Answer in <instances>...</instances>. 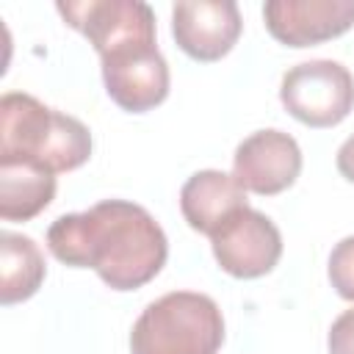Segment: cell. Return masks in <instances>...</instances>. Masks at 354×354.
<instances>
[{"instance_id": "cell-16", "label": "cell", "mask_w": 354, "mask_h": 354, "mask_svg": "<svg viewBox=\"0 0 354 354\" xmlns=\"http://www.w3.org/2000/svg\"><path fill=\"white\" fill-rule=\"evenodd\" d=\"M335 163H337V171H340L348 183H354V133L340 144Z\"/></svg>"}, {"instance_id": "cell-13", "label": "cell", "mask_w": 354, "mask_h": 354, "mask_svg": "<svg viewBox=\"0 0 354 354\" xmlns=\"http://www.w3.org/2000/svg\"><path fill=\"white\" fill-rule=\"evenodd\" d=\"M44 274L47 266L36 241L6 230L0 235V301L8 307L30 299L41 288Z\"/></svg>"}, {"instance_id": "cell-14", "label": "cell", "mask_w": 354, "mask_h": 354, "mask_svg": "<svg viewBox=\"0 0 354 354\" xmlns=\"http://www.w3.org/2000/svg\"><path fill=\"white\" fill-rule=\"evenodd\" d=\"M326 274H329V282L337 290V296L346 301H354V235L335 243V249L329 254Z\"/></svg>"}, {"instance_id": "cell-12", "label": "cell", "mask_w": 354, "mask_h": 354, "mask_svg": "<svg viewBox=\"0 0 354 354\" xmlns=\"http://www.w3.org/2000/svg\"><path fill=\"white\" fill-rule=\"evenodd\" d=\"M55 196V174L28 160H0V218L30 221Z\"/></svg>"}, {"instance_id": "cell-10", "label": "cell", "mask_w": 354, "mask_h": 354, "mask_svg": "<svg viewBox=\"0 0 354 354\" xmlns=\"http://www.w3.org/2000/svg\"><path fill=\"white\" fill-rule=\"evenodd\" d=\"M268 33L285 47H313L354 28V0H268Z\"/></svg>"}, {"instance_id": "cell-11", "label": "cell", "mask_w": 354, "mask_h": 354, "mask_svg": "<svg viewBox=\"0 0 354 354\" xmlns=\"http://www.w3.org/2000/svg\"><path fill=\"white\" fill-rule=\"evenodd\" d=\"M249 207L246 191L241 183L218 169H202L185 180L180 188V210L191 230L213 235L232 213Z\"/></svg>"}, {"instance_id": "cell-7", "label": "cell", "mask_w": 354, "mask_h": 354, "mask_svg": "<svg viewBox=\"0 0 354 354\" xmlns=\"http://www.w3.org/2000/svg\"><path fill=\"white\" fill-rule=\"evenodd\" d=\"M108 97L127 113H147L169 97V64L158 44H133L100 58Z\"/></svg>"}, {"instance_id": "cell-2", "label": "cell", "mask_w": 354, "mask_h": 354, "mask_svg": "<svg viewBox=\"0 0 354 354\" xmlns=\"http://www.w3.org/2000/svg\"><path fill=\"white\" fill-rule=\"evenodd\" d=\"M91 158L88 127L30 94L8 91L0 100V160H28L53 174L72 171Z\"/></svg>"}, {"instance_id": "cell-1", "label": "cell", "mask_w": 354, "mask_h": 354, "mask_svg": "<svg viewBox=\"0 0 354 354\" xmlns=\"http://www.w3.org/2000/svg\"><path fill=\"white\" fill-rule=\"evenodd\" d=\"M47 249L72 268H94L111 290L147 285L169 257L163 227L147 207L127 199H105L58 216L47 230Z\"/></svg>"}, {"instance_id": "cell-9", "label": "cell", "mask_w": 354, "mask_h": 354, "mask_svg": "<svg viewBox=\"0 0 354 354\" xmlns=\"http://www.w3.org/2000/svg\"><path fill=\"white\" fill-rule=\"evenodd\" d=\"M241 11L232 0H185L171 6V36L194 61L224 58L241 36Z\"/></svg>"}, {"instance_id": "cell-6", "label": "cell", "mask_w": 354, "mask_h": 354, "mask_svg": "<svg viewBox=\"0 0 354 354\" xmlns=\"http://www.w3.org/2000/svg\"><path fill=\"white\" fill-rule=\"evenodd\" d=\"M210 249L221 271L235 279H257L274 271L282 257V235L277 224L254 210L243 207L232 213L213 235Z\"/></svg>"}, {"instance_id": "cell-5", "label": "cell", "mask_w": 354, "mask_h": 354, "mask_svg": "<svg viewBox=\"0 0 354 354\" xmlns=\"http://www.w3.org/2000/svg\"><path fill=\"white\" fill-rule=\"evenodd\" d=\"M55 11L88 39L100 58L133 44H155V14L141 0H61Z\"/></svg>"}, {"instance_id": "cell-15", "label": "cell", "mask_w": 354, "mask_h": 354, "mask_svg": "<svg viewBox=\"0 0 354 354\" xmlns=\"http://www.w3.org/2000/svg\"><path fill=\"white\" fill-rule=\"evenodd\" d=\"M329 354H354V310L340 313L326 335Z\"/></svg>"}, {"instance_id": "cell-3", "label": "cell", "mask_w": 354, "mask_h": 354, "mask_svg": "<svg viewBox=\"0 0 354 354\" xmlns=\"http://www.w3.org/2000/svg\"><path fill=\"white\" fill-rule=\"evenodd\" d=\"M221 343L218 304L194 290H171L149 301L130 332V354H216Z\"/></svg>"}, {"instance_id": "cell-8", "label": "cell", "mask_w": 354, "mask_h": 354, "mask_svg": "<svg viewBox=\"0 0 354 354\" xmlns=\"http://www.w3.org/2000/svg\"><path fill=\"white\" fill-rule=\"evenodd\" d=\"M301 174V149L290 133L277 127L246 136L232 155V177L243 191L274 196L288 191Z\"/></svg>"}, {"instance_id": "cell-4", "label": "cell", "mask_w": 354, "mask_h": 354, "mask_svg": "<svg viewBox=\"0 0 354 354\" xmlns=\"http://www.w3.org/2000/svg\"><path fill=\"white\" fill-rule=\"evenodd\" d=\"M279 100L307 127H335L354 108V75L332 58L301 61L282 75Z\"/></svg>"}]
</instances>
